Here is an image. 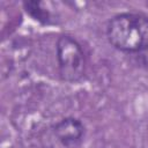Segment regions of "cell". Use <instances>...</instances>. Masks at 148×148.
<instances>
[{
	"mask_svg": "<svg viewBox=\"0 0 148 148\" xmlns=\"http://www.w3.org/2000/svg\"><path fill=\"white\" fill-rule=\"evenodd\" d=\"M109 44L118 51L135 53L148 46V16L142 13H119L106 23Z\"/></svg>",
	"mask_w": 148,
	"mask_h": 148,
	"instance_id": "obj_1",
	"label": "cell"
},
{
	"mask_svg": "<svg viewBox=\"0 0 148 148\" xmlns=\"http://www.w3.org/2000/svg\"><path fill=\"white\" fill-rule=\"evenodd\" d=\"M58 73L61 81L76 83L87 71V59L81 44L69 35H60L56 43Z\"/></svg>",
	"mask_w": 148,
	"mask_h": 148,
	"instance_id": "obj_2",
	"label": "cell"
},
{
	"mask_svg": "<svg viewBox=\"0 0 148 148\" xmlns=\"http://www.w3.org/2000/svg\"><path fill=\"white\" fill-rule=\"evenodd\" d=\"M52 132L65 148H79L86 136V126L79 118L66 117L53 124Z\"/></svg>",
	"mask_w": 148,
	"mask_h": 148,
	"instance_id": "obj_3",
	"label": "cell"
},
{
	"mask_svg": "<svg viewBox=\"0 0 148 148\" xmlns=\"http://www.w3.org/2000/svg\"><path fill=\"white\" fill-rule=\"evenodd\" d=\"M24 12L36 22L43 25H51L54 24L56 21L53 18L52 13L46 7L45 2L39 0H25L22 2Z\"/></svg>",
	"mask_w": 148,
	"mask_h": 148,
	"instance_id": "obj_4",
	"label": "cell"
},
{
	"mask_svg": "<svg viewBox=\"0 0 148 148\" xmlns=\"http://www.w3.org/2000/svg\"><path fill=\"white\" fill-rule=\"evenodd\" d=\"M131 56L134 65H136L141 69L148 71V46L135 53H131Z\"/></svg>",
	"mask_w": 148,
	"mask_h": 148,
	"instance_id": "obj_5",
	"label": "cell"
},
{
	"mask_svg": "<svg viewBox=\"0 0 148 148\" xmlns=\"http://www.w3.org/2000/svg\"><path fill=\"white\" fill-rule=\"evenodd\" d=\"M146 6H147V7H148V1H147V2H146Z\"/></svg>",
	"mask_w": 148,
	"mask_h": 148,
	"instance_id": "obj_6",
	"label": "cell"
}]
</instances>
